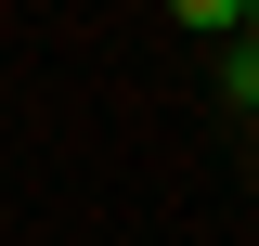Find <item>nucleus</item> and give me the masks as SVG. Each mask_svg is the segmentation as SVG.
Wrapping results in <instances>:
<instances>
[{
    "mask_svg": "<svg viewBox=\"0 0 259 246\" xmlns=\"http://www.w3.org/2000/svg\"><path fill=\"white\" fill-rule=\"evenodd\" d=\"M221 91H233V104L259 117V39H233V52H221Z\"/></svg>",
    "mask_w": 259,
    "mask_h": 246,
    "instance_id": "nucleus-1",
    "label": "nucleus"
}]
</instances>
